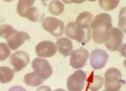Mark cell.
I'll list each match as a JSON object with an SVG mask.
<instances>
[{"mask_svg":"<svg viewBox=\"0 0 126 91\" xmlns=\"http://www.w3.org/2000/svg\"><path fill=\"white\" fill-rule=\"evenodd\" d=\"M91 36L93 40L97 44L106 43L110 38L112 26V18L107 13H102L95 16L90 25Z\"/></svg>","mask_w":126,"mask_h":91,"instance_id":"obj_1","label":"cell"},{"mask_svg":"<svg viewBox=\"0 0 126 91\" xmlns=\"http://www.w3.org/2000/svg\"><path fill=\"white\" fill-rule=\"evenodd\" d=\"M91 29L82 30L76 25L74 21H72L67 24L66 29L64 30V33L67 36V38L77 40L82 45H86L90 40L91 38Z\"/></svg>","mask_w":126,"mask_h":91,"instance_id":"obj_2","label":"cell"},{"mask_svg":"<svg viewBox=\"0 0 126 91\" xmlns=\"http://www.w3.org/2000/svg\"><path fill=\"white\" fill-rule=\"evenodd\" d=\"M105 90L107 91H119L121 87L125 84L122 79V73L118 68H109L104 74Z\"/></svg>","mask_w":126,"mask_h":91,"instance_id":"obj_3","label":"cell"},{"mask_svg":"<svg viewBox=\"0 0 126 91\" xmlns=\"http://www.w3.org/2000/svg\"><path fill=\"white\" fill-rule=\"evenodd\" d=\"M42 27L55 37H61L64 34L65 24L62 20L54 17H46L42 21Z\"/></svg>","mask_w":126,"mask_h":91,"instance_id":"obj_4","label":"cell"},{"mask_svg":"<svg viewBox=\"0 0 126 91\" xmlns=\"http://www.w3.org/2000/svg\"><path fill=\"white\" fill-rule=\"evenodd\" d=\"M87 74L84 71L78 70L69 76L66 86L69 91H82L86 82Z\"/></svg>","mask_w":126,"mask_h":91,"instance_id":"obj_5","label":"cell"},{"mask_svg":"<svg viewBox=\"0 0 126 91\" xmlns=\"http://www.w3.org/2000/svg\"><path fill=\"white\" fill-rule=\"evenodd\" d=\"M32 68L46 81L52 74V68L47 60L43 58H34L32 62Z\"/></svg>","mask_w":126,"mask_h":91,"instance_id":"obj_6","label":"cell"},{"mask_svg":"<svg viewBox=\"0 0 126 91\" xmlns=\"http://www.w3.org/2000/svg\"><path fill=\"white\" fill-rule=\"evenodd\" d=\"M88 57V52L84 48H79V49L72 51V52L71 53L70 65L75 69H80L86 65Z\"/></svg>","mask_w":126,"mask_h":91,"instance_id":"obj_7","label":"cell"},{"mask_svg":"<svg viewBox=\"0 0 126 91\" xmlns=\"http://www.w3.org/2000/svg\"><path fill=\"white\" fill-rule=\"evenodd\" d=\"M30 62V55L24 51H18L15 52L10 56V63L13 66V71L19 72L24 69Z\"/></svg>","mask_w":126,"mask_h":91,"instance_id":"obj_8","label":"cell"},{"mask_svg":"<svg viewBox=\"0 0 126 91\" xmlns=\"http://www.w3.org/2000/svg\"><path fill=\"white\" fill-rule=\"evenodd\" d=\"M35 53L40 58L52 57L56 53V46L50 40L40 41L35 46Z\"/></svg>","mask_w":126,"mask_h":91,"instance_id":"obj_9","label":"cell"},{"mask_svg":"<svg viewBox=\"0 0 126 91\" xmlns=\"http://www.w3.org/2000/svg\"><path fill=\"white\" fill-rule=\"evenodd\" d=\"M109 55L107 52L101 49H95L91 52L90 64L94 70H99L104 68L106 65Z\"/></svg>","mask_w":126,"mask_h":91,"instance_id":"obj_10","label":"cell"},{"mask_svg":"<svg viewBox=\"0 0 126 91\" xmlns=\"http://www.w3.org/2000/svg\"><path fill=\"white\" fill-rule=\"evenodd\" d=\"M124 34L119 28H113L111 31L110 38L105 43V46L110 52H116L120 48L123 44Z\"/></svg>","mask_w":126,"mask_h":91,"instance_id":"obj_11","label":"cell"},{"mask_svg":"<svg viewBox=\"0 0 126 91\" xmlns=\"http://www.w3.org/2000/svg\"><path fill=\"white\" fill-rule=\"evenodd\" d=\"M30 36L28 33L24 31H18L16 30L15 33L7 39V44L10 50L15 51L19 48L26 40H30Z\"/></svg>","mask_w":126,"mask_h":91,"instance_id":"obj_12","label":"cell"},{"mask_svg":"<svg viewBox=\"0 0 126 91\" xmlns=\"http://www.w3.org/2000/svg\"><path fill=\"white\" fill-rule=\"evenodd\" d=\"M56 46L58 52L64 56H68L73 51L72 42L70 39L66 37H62L57 40L56 43Z\"/></svg>","mask_w":126,"mask_h":91,"instance_id":"obj_13","label":"cell"},{"mask_svg":"<svg viewBox=\"0 0 126 91\" xmlns=\"http://www.w3.org/2000/svg\"><path fill=\"white\" fill-rule=\"evenodd\" d=\"M93 19V16L89 12H82L79 14L76 19V25L82 30H90L91 22Z\"/></svg>","mask_w":126,"mask_h":91,"instance_id":"obj_14","label":"cell"},{"mask_svg":"<svg viewBox=\"0 0 126 91\" xmlns=\"http://www.w3.org/2000/svg\"><path fill=\"white\" fill-rule=\"evenodd\" d=\"M24 82L25 84L31 87H36L41 85L45 82V80L40 77L37 73L32 72L26 73L24 77Z\"/></svg>","mask_w":126,"mask_h":91,"instance_id":"obj_15","label":"cell"},{"mask_svg":"<svg viewBox=\"0 0 126 91\" xmlns=\"http://www.w3.org/2000/svg\"><path fill=\"white\" fill-rule=\"evenodd\" d=\"M14 71L9 67H0V84H8L14 78Z\"/></svg>","mask_w":126,"mask_h":91,"instance_id":"obj_16","label":"cell"},{"mask_svg":"<svg viewBox=\"0 0 126 91\" xmlns=\"http://www.w3.org/2000/svg\"><path fill=\"white\" fill-rule=\"evenodd\" d=\"M34 1L33 0H19L17 5V13L21 17L25 18L28 10L31 6H33Z\"/></svg>","mask_w":126,"mask_h":91,"instance_id":"obj_17","label":"cell"},{"mask_svg":"<svg viewBox=\"0 0 126 91\" xmlns=\"http://www.w3.org/2000/svg\"><path fill=\"white\" fill-rule=\"evenodd\" d=\"M103 85V78L101 76L98 75H93L91 74L90 78L88 79V86L87 89L90 90H97L102 88Z\"/></svg>","mask_w":126,"mask_h":91,"instance_id":"obj_18","label":"cell"},{"mask_svg":"<svg viewBox=\"0 0 126 91\" xmlns=\"http://www.w3.org/2000/svg\"><path fill=\"white\" fill-rule=\"evenodd\" d=\"M48 9L51 15L55 16L61 15H62L63 11H64V4L62 3V2L55 0V1H51L49 3Z\"/></svg>","mask_w":126,"mask_h":91,"instance_id":"obj_19","label":"cell"},{"mask_svg":"<svg viewBox=\"0 0 126 91\" xmlns=\"http://www.w3.org/2000/svg\"><path fill=\"white\" fill-rule=\"evenodd\" d=\"M99 6L105 11H110L116 9L119 3V0H100L98 2Z\"/></svg>","mask_w":126,"mask_h":91,"instance_id":"obj_20","label":"cell"},{"mask_svg":"<svg viewBox=\"0 0 126 91\" xmlns=\"http://www.w3.org/2000/svg\"><path fill=\"white\" fill-rule=\"evenodd\" d=\"M16 32V30L14 29L10 25L5 24V25H2L0 26V37L4 38L7 40L10 36L13 35L14 33Z\"/></svg>","mask_w":126,"mask_h":91,"instance_id":"obj_21","label":"cell"},{"mask_svg":"<svg viewBox=\"0 0 126 91\" xmlns=\"http://www.w3.org/2000/svg\"><path fill=\"white\" fill-rule=\"evenodd\" d=\"M25 18L29 19L32 22H37L40 19V14L37 8L31 6L29 9V10H28L27 14L25 15Z\"/></svg>","mask_w":126,"mask_h":91,"instance_id":"obj_22","label":"cell"},{"mask_svg":"<svg viewBox=\"0 0 126 91\" xmlns=\"http://www.w3.org/2000/svg\"><path fill=\"white\" fill-rule=\"evenodd\" d=\"M11 54V51H10L9 46L4 42H0V62H3Z\"/></svg>","mask_w":126,"mask_h":91,"instance_id":"obj_23","label":"cell"},{"mask_svg":"<svg viewBox=\"0 0 126 91\" xmlns=\"http://www.w3.org/2000/svg\"><path fill=\"white\" fill-rule=\"evenodd\" d=\"M119 27L121 28L122 32H125V8L123 9L119 12Z\"/></svg>","mask_w":126,"mask_h":91,"instance_id":"obj_24","label":"cell"},{"mask_svg":"<svg viewBox=\"0 0 126 91\" xmlns=\"http://www.w3.org/2000/svg\"><path fill=\"white\" fill-rule=\"evenodd\" d=\"M9 91H26L25 89L22 86L17 85V86H13L9 89Z\"/></svg>","mask_w":126,"mask_h":91,"instance_id":"obj_25","label":"cell"},{"mask_svg":"<svg viewBox=\"0 0 126 91\" xmlns=\"http://www.w3.org/2000/svg\"><path fill=\"white\" fill-rule=\"evenodd\" d=\"M36 91H51V89H50L49 86L42 85V86H40V88H38Z\"/></svg>","mask_w":126,"mask_h":91,"instance_id":"obj_26","label":"cell"},{"mask_svg":"<svg viewBox=\"0 0 126 91\" xmlns=\"http://www.w3.org/2000/svg\"><path fill=\"white\" fill-rule=\"evenodd\" d=\"M54 91H66L65 90H63V89H57V90H54Z\"/></svg>","mask_w":126,"mask_h":91,"instance_id":"obj_27","label":"cell"},{"mask_svg":"<svg viewBox=\"0 0 126 91\" xmlns=\"http://www.w3.org/2000/svg\"><path fill=\"white\" fill-rule=\"evenodd\" d=\"M104 91H107V90H104Z\"/></svg>","mask_w":126,"mask_h":91,"instance_id":"obj_28","label":"cell"},{"mask_svg":"<svg viewBox=\"0 0 126 91\" xmlns=\"http://www.w3.org/2000/svg\"><path fill=\"white\" fill-rule=\"evenodd\" d=\"M93 91H97V90H93Z\"/></svg>","mask_w":126,"mask_h":91,"instance_id":"obj_29","label":"cell"}]
</instances>
